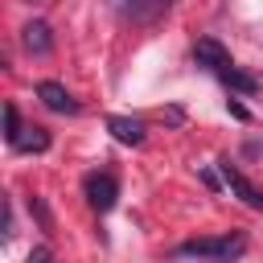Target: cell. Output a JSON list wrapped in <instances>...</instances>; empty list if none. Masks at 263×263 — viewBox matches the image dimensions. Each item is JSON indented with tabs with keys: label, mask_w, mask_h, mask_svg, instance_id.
I'll list each match as a JSON object with an SVG mask.
<instances>
[{
	"label": "cell",
	"mask_w": 263,
	"mask_h": 263,
	"mask_svg": "<svg viewBox=\"0 0 263 263\" xmlns=\"http://www.w3.org/2000/svg\"><path fill=\"white\" fill-rule=\"evenodd\" d=\"M21 45H25L33 58H45V53L53 49V33H49V25H45V21H29V25L21 29Z\"/></svg>",
	"instance_id": "obj_5"
},
{
	"label": "cell",
	"mask_w": 263,
	"mask_h": 263,
	"mask_svg": "<svg viewBox=\"0 0 263 263\" xmlns=\"http://www.w3.org/2000/svg\"><path fill=\"white\" fill-rule=\"evenodd\" d=\"M222 177H226V185H230V193H234V197H242L251 210H259V214H263V193H259V189H255V185H251V181H247L230 160H222Z\"/></svg>",
	"instance_id": "obj_4"
},
{
	"label": "cell",
	"mask_w": 263,
	"mask_h": 263,
	"mask_svg": "<svg viewBox=\"0 0 263 263\" xmlns=\"http://www.w3.org/2000/svg\"><path fill=\"white\" fill-rule=\"evenodd\" d=\"M37 99H41L49 111H58V115H74V111H78V99H74L62 82H37Z\"/></svg>",
	"instance_id": "obj_3"
},
{
	"label": "cell",
	"mask_w": 263,
	"mask_h": 263,
	"mask_svg": "<svg viewBox=\"0 0 263 263\" xmlns=\"http://www.w3.org/2000/svg\"><path fill=\"white\" fill-rule=\"evenodd\" d=\"M247 251V238L242 234H222V238H189L177 247L181 259H214V263H234L242 259Z\"/></svg>",
	"instance_id": "obj_1"
},
{
	"label": "cell",
	"mask_w": 263,
	"mask_h": 263,
	"mask_svg": "<svg viewBox=\"0 0 263 263\" xmlns=\"http://www.w3.org/2000/svg\"><path fill=\"white\" fill-rule=\"evenodd\" d=\"M193 58H197V66H205V70H214V74H222L226 66H234L230 53H226L218 41H210V37H201V41L193 45Z\"/></svg>",
	"instance_id": "obj_6"
},
{
	"label": "cell",
	"mask_w": 263,
	"mask_h": 263,
	"mask_svg": "<svg viewBox=\"0 0 263 263\" xmlns=\"http://www.w3.org/2000/svg\"><path fill=\"white\" fill-rule=\"evenodd\" d=\"M111 4H115L119 16H144V12H148L152 4H160V0H111Z\"/></svg>",
	"instance_id": "obj_10"
},
{
	"label": "cell",
	"mask_w": 263,
	"mask_h": 263,
	"mask_svg": "<svg viewBox=\"0 0 263 263\" xmlns=\"http://www.w3.org/2000/svg\"><path fill=\"white\" fill-rule=\"evenodd\" d=\"M25 263H53V255H49V247H33Z\"/></svg>",
	"instance_id": "obj_12"
},
{
	"label": "cell",
	"mask_w": 263,
	"mask_h": 263,
	"mask_svg": "<svg viewBox=\"0 0 263 263\" xmlns=\"http://www.w3.org/2000/svg\"><path fill=\"white\" fill-rule=\"evenodd\" d=\"M12 148H21V152H45L49 148V132L45 127H21V136H16Z\"/></svg>",
	"instance_id": "obj_8"
},
{
	"label": "cell",
	"mask_w": 263,
	"mask_h": 263,
	"mask_svg": "<svg viewBox=\"0 0 263 263\" xmlns=\"http://www.w3.org/2000/svg\"><path fill=\"white\" fill-rule=\"evenodd\" d=\"M218 78H222V82H226L230 90H238V95H255V90H259V82H255L251 74H242L238 66H226V70H222Z\"/></svg>",
	"instance_id": "obj_9"
},
{
	"label": "cell",
	"mask_w": 263,
	"mask_h": 263,
	"mask_svg": "<svg viewBox=\"0 0 263 263\" xmlns=\"http://www.w3.org/2000/svg\"><path fill=\"white\" fill-rule=\"evenodd\" d=\"M115 197H119V185H115L111 173H90V177H86V201H90L99 214H107V210L115 205Z\"/></svg>",
	"instance_id": "obj_2"
},
{
	"label": "cell",
	"mask_w": 263,
	"mask_h": 263,
	"mask_svg": "<svg viewBox=\"0 0 263 263\" xmlns=\"http://www.w3.org/2000/svg\"><path fill=\"white\" fill-rule=\"evenodd\" d=\"M107 127H111V136H115L119 144H144V123H140V119L111 115V119H107Z\"/></svg>",
	"instance_id": "obj_7"
},
{
	"label": "cell",
	"mask_w": 263,
	"mask_h": 263,
	"mask_svg": "<svg viewBox=\"0 0 263 263\" xmlns=\"http://www.w3.org/2000/svg\"><path fill=\"white\" fill-rule=\"evenodd\" d=\"M16 136H21V119H16V107L8 103V107H4V140L16 144Z\"/></svg>",
	"instance_id": "obj_11"
}]
</instances>
